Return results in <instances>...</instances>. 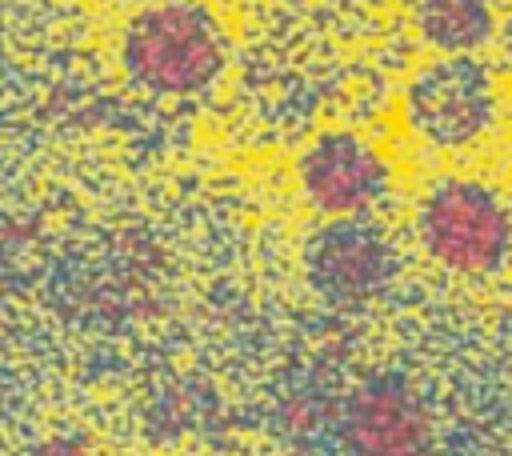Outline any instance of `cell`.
<instances>
[{"label":"cell","instance_id":"2","mask_svg":"<svg viewBox=\"0 0 512 456\" xmlns=\"http://www.w3.org/2000/svg\"><path fill=\"white\" fill-rule=\"evenodd\" d=\"M416 240L452 276H492L512 260V208L476 176H444L416 204Z\"/></svg>","mask_w":512,"mask_h":456},{"label":"cell","instance_id":"4","mask_svg":"<svg viewBox=\"0 0 512 456\" xmlns=\"http://www.w3.org/2000/svg\"><path fill=\"white\" fill-rule=\"evenodd\" d=\"M336 440L344 456H432L436 420L404 376H372L344 396Z\"/></svg>","mask_w":512,"mask_h":456},{"label":"cell","instance_id":"3","mask_svg":"<svg viewBox=\"0 0 512 456\" xmlns=\"http://www.w3.org/2000/svg\"><path fill=\"white\" fill-rule=\"evenodd\" d=\"M404 120L428 148H472L500 124V80L476 56H436L408 80Z\"/></svg>","mask_w":512,"mask_h":456},{"label":"cell","instance_id":"5","mask_svg":"<svg viewBox=\"0 0 512 456\" xmlns=\"http://www.w3.org/2000/svg\"><path fill=\"white\" fill-rule=\"evenodd\" d=\"M300 192L328 220L372 216L392 192L384 152L356 132H324L300 152Z\"/></svg>","mask_w":512,"mask_h":456},{"label":"cell","instance_id":"8","mask_svg":"<svg viewBox=\"0 0 512 456\" xmlns=\"http://www.w3.org/2000/svg\"><path fill=\"white\" fill-rule=\"evenodd\" d=\"M28 456H96V448L80 436H48L28 448Z\"/></svg>","mask_w":512,"mask_h":456},{"label":"cell","instance_id":"9","mask_svg":"<svg viewBox=\"0 0 512 456\" xmlns=\"http://www.w3.org/2000/svg\"><path fill=\"white\" fill-rule=\"evenodd\" d=\"M500 52H504V68L512 72V16L500 24Z\"/></svg>","mask_w":512,"mask_h":456},{"label":"cell","instance_id":"1","mask_svg":"<svg viewBox=\"0 0 512 456\" xmlns=\"http://www.w3.org/2000/svg\"><path fill=\"white\" fill-rule=\"evenodd\" d=\"M124 72L156 96H196L224 72L228 48L216 16L192 0H160L136 12L120 44Z\"/></svg>","mask_w":512,"mask_h":456},{"label":"cell","instance_id":"6","mask_svg":"<svg viewBox=\"0 0 512 456\" xmlns=\"http://www.w3.org/2000/svg\"><path fill=\"white\" fill-rule=\"evenodd\" d=\"M308 284L336 308H364L396 280V248L368 216L324 220L304 248Z\"/></svg>","mask_w":512,"mask_h":456},{"label":"cell","instance_id":"7","mask_svg":"<svg viewBox=\"0 0 512 456\" xmlns=\"http://www.w3.org/2000/svg\"><path fill=\"white\" fill-rule=\"evenodd\" d=\"M416 36L440 56H476L500 28L496 0H412Z\"/></svg>","mask_w":512,"mask_h":456}]
</instances>
